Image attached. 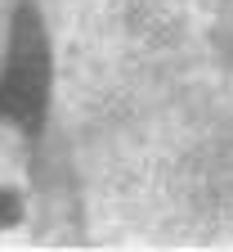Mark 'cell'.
Here are the masks:
<instances>
[{
	"label": "cell",
	"instance_id": "7a4b0ae2",
	"mask_svg": "<svg viewBox=\"0 0 233 252\" xmlns=\"http://www.w3.org/2000/svg\"><path fill=\"white\" fill-rule=\"evenodd\" d=\"M18 216H23V203L9 194V189H0V230H9Z\"/></svg>",
	"mask_w": 233,
	"mask_h": 252
},
{
	"label": "cell",
	"instance_id": "6da1fadb",
	"mask_svg": "<svg viewBox=\"0 0 233 252\" xmlns=\"http://www.w3.org/2000/svg\"><path fill=\"white\" fill-rule=\"evenodd\" d=\"M50 94V45H45V23L36 9H18L14 36H9V63L0 77V113L18 122L23 131L41 122Z\"/></svg>",
	"mask_w": 233,
	"mask_h": 252
}]
</instances>
